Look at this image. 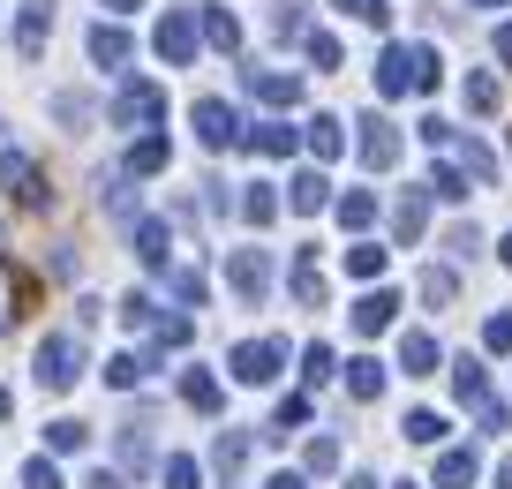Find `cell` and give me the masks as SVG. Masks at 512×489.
<instances>
[{
  "mask_svg": "<svg viewBox=\"0 0 512 489\" xmlns=\"http://www.w3.org/2000/svg\"><path fill=\"white\" fill-rule=\"evenodd\" d=\"M339 16H354V23H369V31H384V23H392V8H384V0H332Z\"/></svg>",
  "mask_w": 512,
  "mask_h": 489,
  "instance_id": "d590c367",
  "label": "cell"
},
{
  "mask_svg": "<svg viewBox=\"0 0 512 489\" xmlns=\"http://www.w3.org/2000/svg\"><path fill=\"white\" fill-rule=\"evenodd\" d=\"M497 76H467V113H497Z\"/></svg>",
  "mask_w": 512,
  "mask_h": 489,
  "instance_id": "ab89813d",
  "label": "cell"
},
{
  "mask_svg": "<svg viewBox=\"0 0 512 489\" xmlns=\"http://www.w3.org/2000/svg\"><path fill=\"white\" fill-rule=\"evenodd\" d=\"M332 369H339V362H332V347H324V339H317V347H302V377H309V384H324Z\"/></svg>",
  "mask_w": 512,
  "mask_h": 489,
  "instance_id": "7dc6e473",
  "label": "cell"
},
{
  "mask_svg": "<svg viewBox=\"0 0 512 489\" xmlns=\"http://www.w3.org/2000/svg\"><path fill=\"white\" fill-rule=\"evenodd\" d=\"M452 392H460V407H490V377H482V362H452Z\"/></svg>",
  "mask_w": 512,
  "mask_h": 489,
  "instance_id": "ffe728a7",
  "label": "cell"
},
{
  "mask_svg": "<svg viewBox=\"0 0 512 489\" xmlns=\"http://www.w3.org/2000/svg\"><path fill=\"white\" fill-rule=\"evenodd\" d=\"M272 38H287V46H294V38H309V23H302V8H294V0L272 16Z\"/></svg>",
  "mask_w": 512,
  "mask_h": 489,
  "instance_id": "681fc988",
  "label": "cell"
},
{
  "mask_svg": "<svg viewBox=\"0 0 512 489\" xmlns=\"http://www.w3.org/2000/svg\"><path fill=\"white\" fill-rule=\"evenodd\" d=\"M324 204H332V181H324V174H294V181H287V211H302V219H317Z\"/></svg>",
  "mask_w": 512,
  "mask_h": 489,
  "instance_id": "2e32d148",
  "label": "cell"
},
{
  "mask_svg": "<svg viewBox=\"0 0 512 489\" xmlns=\"http://www.w3.org/2000/svg\"><path fill=\"white\" fill-rule=\"evenodd\" d=\"M128 53H136V38H128L121 23H98V31H91V61H98V68H121Z\"/></svg>",
  "mask_w": 512,
  "mask_h": 489,
  "instance_id": "ac0fdd59",
  "label": "cell"
},
{
  "mask_svg": "<svg viewBox=\"0 0 512 489\" xmlns=\"http://www.w3.org/2000/svg\"><path fill=\"white\" fill-rule=\"evenodd\" d=\"M445 68H437L430 46H384L377 61V98H407V91H437Z\"/></svg>",
  "mask_w": 512,
  "mask_h": 489,
  "instance_id": "6da1fadb",
  "label": "cell"
},
{
  "mask_svg": "<svg viewBox=\"0 0 512 489\" xmlns=\"http://www.w3.org/2000/svg\"><path fill=\"white\" fill-rule=\"evenodd\" d=\"M354 128H362V136H354L362 166H377V174H384V166H400V128L384 121V113H369V121H354Z\"/></svg>",
  "mask_w": 512,
  "mask_h": 489,
  "instance_id": "9c48e42d",
  "label": "cell"
},
{
  "mask_svg": "<svg viewBox=\"0 0 512 489\" xmlns=\"http://www.w3.org/2000/svg\"><path fill=\"white\" fill-rule=\"evenodd\" d=\"M475 474H482L475 444H445L437 452V489H475Z\"/></svg>",
  "mask_w": 512,
  "mask_h": 489,
  "instance_id": "7c38bea8",
  "label": "cell"
},
{
  "mask_svg": "<svg viewBox=\"0 0 512 489\" xmlns=\"http://www.w3.org/2000/svg\"><path fill=\"white\" fill-rule=\"evenodd\" d=\"M106 8H113V16H121V8H144V0H106Z\"/></svg>",
  "mask_w": 512,
  "mask_h": 489,
  "instance_id": "6125c7cd",
  "label": "cell"
},
{
  "mask_svg": "<svg viewBox=\"0 0 512 489\" xmlns=\"http://www.w3.org/2000/svg\"><path fill=\"white\" fill-rule=\"evenodd\" d=\"M196 38H204L196 8H166L159 31H151V46H159V61H166V68H189V61H196Z\"/></svg>",
  "mask_w": 512,
  "mask_h": 489,
  "instance_id": "3957f363",
  "label": "cell"
},
{
  "mask_svg": "<svg viewBox=\"0 0 512 489\" xmlns=\"http://www.w3.org/2000/svg\"><path fill=\"white\" fill-rule=\"evenodd\" d=\"M369 219H377V196H369V189H347V196H339V226H354V234H362Z\"/></svg>",
  "mask_w": 512,
  "mask_h": 489,
  "instance_id": "1f68e13d",
  "label": "cell"
},
{
  "mask_svg": "<svg viewBox=\"0 0 512 489\" xmlns=\"http://www.w3.org/2000/svg\"><path fill=\"white\" fill-rule=\"evenodd\" d=\"M181 399H189L196 414H219L226 392H219V377H211V369H189V377H181Z\"/></svg>",
  "mask_w": 512,
  "mask_h": 489,
  "instance_id": "cb8c5ba5",
  "label": "cell"
},
{
  "mask_svg": "<svg viewBox=\"0 0 512 489\" xmlns=\"http://www.w3.org/2000/svg\"><path fill=\"white\" fill-rule=\"evenodd\" d=\"M460 166H467V174H475V181H497V158H490V151H482V143H475V136H467V143H460Z\"/></svg>",
  "mask_w": 512,
  "mask_h": 489,
  "instance_id": "7bdbcfd3",
  "label": "cell"
},
{
  "mask_svg": "<svg viewBox=\"0 0 512 489\" xmlns=\"http://www.w3.org/2000/svg\"><path fill=\"white\" fill-rule=\"evenodd\" d=\"M400 489H415V482H400Z\"/></svg>",
  "mask_w": 512,
  "mask_h": 489,
  "instance_id": "003e7915",
  "label": "cell"
},
{
  "mask_svg": "<svg viewBox=\"0 0 512 489\" xmlns=\"http://www.w3.org/2000/svg\"><path fill=\"white\" fill-rule=\"evenodd\" d=\"M151 362H159V354H113V362H106V384H113V392H136V384L151 377Z\"/></svg>",
  "mask_w": 512,
  "mask_h": 489,
  "instance_id": "7402d4cb",
  "label": "cell"
},
{
  "mask_svg": "<svg viewBox=\"0 0 512 489\" xmlns=\"http://www.w3.org/2000/svg\"><path fill=\"white\" fill-rule=\"evenodd\" d=\"M0 189L16 196L23 211H46V204H53L46 174H38V166H31V158H23V151H0Z\"/></svg>",
  "mask_w": 512,
  "mask_h": 489,
  "instance_id": "8992f818",
  "label": "cell"
},
{
  "mask_svg": "<svg viewBox=\"0 0 512 489\" xmlns=\"http://www.w3.org/2000/svg\"><path fill=\"white\" fill-rule=\"evenodd\" d=\"M121 324H128V332H151V324H159V301H151V294H128L121 301Z\"/></svg>",
  "mask_w": 512,
  "mask_h": 489,
  "instance_id": "8d00e7d4",
  "label": "cell"
},
{
  "mask_svg": "<svg viewBox=\"0 0 512 489\" xmlns=\"http://www.w3.org/2000/svg\"><path fill=\"white\" fill-rule=\"evenodd\" d=\"M422 226H430V189H407L400 204H392V234H400V241H422Z\"/></svg>",
  "mask_w": 512,
  "mask_h": 489,
  "instance_id": "9a60e30c",
  "label": "cell"
},
{
  "mask_svg": "<svg viewBox=\"0 0 512 489\" xmlns=\"http://www.w3.org/2000/svg\"><path fill=\"white\" fill-rule=\"evenodd\" d=\"M422 143H430V151H452V121H437V113H430V121H422Z\"/></svg>",
  "mask_w": 512,
  "mask_h": 489,
  "instance_id": "f5cc1de1",
  "label": "cell"
},
{
  "mask_svg": "<svg viewBox=\"0 0 512 489\" xmlns=\"http://www.w3.org/2000/svg\"><path fill=\"white\" fill-rule=\"evenodd\" d=\"M302 143H309V151H317V158H339V151H347V121H332V113H317V121L302 128Z\"/></svg>",
  "mask_w": 512,
  "mask_h": 489,
  "instance_id": "44dd1931",
  "label": "cell"
},
{
  "mask_svg": "<svg viewBox=\"0 0 512 489\" xmlns=\"http://www.w3.org/2000/svg\"><path fill=\"white\" fill-rule=\"evenodd\" d=\"M23 489H61V467H53V459H31V467H23Z\"/></svg>",
  "mask_w": 512,
  "mask_h": 489,
  "instance_id": "816d5d0a",
  "label": "cell"
},
{
  "mask_svg": "<svg viewBox=\"0 0 512 489\" xmlns=\"http://www.w3.org/2000/svg\"><path fill=\"white\" fill-rule=\"evenodd\" d=\"M497 256H505V264H512V234H505V249H497Z\"/></svg>",
  "mask_w": 512,
  "mask_h": 489,
  "instance_id": "be15d7a7",
  "label": "cell"
},
{
  "mask_svg": "<svg viewBox=\"0 0 512 489\" xmlns=\"http://www.w3.org/2000/svg\"><path fill=\"white\" fill-rule=\"evenodd\" d=\"M294 143H302V128H287V121H256L249 128V151H264V158H287Z\"/></svg>",
  "mask_w": 512,
  "mask_h": 489,
  "instance_id": "d6986e66",
  "label": "cell"
},
{
  "mask_svg": "<svg viewBox=\"0 0 512 489\" xmlns=\"http://www.w3.org/2000/svg\"><path fill=\"white\" fill-rule=\"evenodd\" d=\"M53 113H61L68 128H83V121H91V106H83V98H53Z\"/></svg>",
  "mask_w": 512,
  "mask_h": 489,
  "instance_id": "db71d44e",
  "label": "cell"
},
{
  "mask_svg": "<svg viewBox=\"0 0 512 489\" xmlns=\"http://www.w3.org/2000/svg\"><path fill=\"white\" fill-rule=\"evenodd\" d=\"M264 489H302V474H272V482H264Z\"/></svg>",
  "mask_w": 512,
  "mask_h": 489,
  "instance_id": "6f0895ef",
  "label": "cell"
},
{
  "mask_svg": "<svg viewBox=\"0 0 512 489\" xmlns=\"http://www.w3.org/2000/svg\"><path fill=\"white\" fill-rule=\"evenodd\" d=\"M98 204H106L113 219H136V196H128V181H98Z\"/></svg>",
  "mask_w": 512,
  "mask_h": 489,
  "instance_id": "b9f144b4",
  "label": "cell"
},
{
  "mask_svg": "<svg viewBox=\"0 0 512 489\" xmlns=\"http://www.w3.org/2000/svg\"><path fill=\"white\" fill-rule=\"evenodd\" d=\"M400 369H407V377H430V369H437V339L430 332H407L400 339Z\"/></svg>",
  "mask_w": 512,
  "mask_h": 489,
  "instance_id": "d4e9b609",
  "label": "cell"
},
{
  "mask_svg": "<svg viewBox=\"0 0 512 489\" xmlns=\"http://www.w3.org/2000/svg\"><path fill=\"white\" fill-rule=\"evenodd\" d=\"M121 459L128 467H151V414H136V422L121 429Z\"/></svg>",
  "mask_w": 512,
  "mask_h": 489,
  "instance_id": "f1b7e54d",
  "label": "cell"
},
{
  "mask_svg": "<svg viewBox=\"0 0 512 489\" xmlns=\"http://www.w3.org/2000/svg\"><path fill=\"white\" fill-rule=\"evenodd\" d=\"M136 256H144V271L174 264V234H166V219H136Z\"/></svg>",
  "mask_w": 512,
  "mask_h": 489,
  "instance_id": "4fadbf2b",
  "label": "cell"
},
{
  "mask_svg": "<svg viewBox=\"0 0 512 489\" xmlns=\"http://www.w3.org/2000/svg\"><path fill=\"white\" fill-rule=\"evenodd\" d=\"M31 369H38V384H46V392H68V384L83 377V339H76V332H46Z\"/></svg>",
  "mask_w": 512,
  "mask_h": 489,
  "instance_id": "7a4b0ae2",
  "label": "cell"
},
{
  "mask_svg": "<svg viewBox=\"0 0 512 489\" xmlns=\"http://www.w3.org/2000/svg\"><path fill=\"white\" fill-rule=\"evenodd\" d=\"M475 249H482V234H475V226L460 219V226H452V234H445V256H452V264H467V256H475Z\"/></svg>",
  "mask_w": 512,
  "mask_h": 489,
  "instance_id": "bcb514c9",
  "label": "cell"
},
{
  "mask_svg": "<svg viewBox=\"0 0 512 489\" xmlns=\"http://www.w3.org/2000/svg\"><path fill=\"white\" fill-rule=\"evenodd\" d=\"M196 23H204V46H219V53H234V46H241V23L226 16V8H204Z\"/></svg>",
  "mask_w": 512,
  "mask_h": 489,
  "instance_id": "4316f807",
  "label": "cell"
},
{
  "mask_svg": "<svg viewBox=\"0 0 512 489\" xmlns=\"http://www.w3.org/2000/svg\"><path fill=\"white\" fill-rule=\"evenodd\" d=\"M497 61L512 68V23H497Z\"/></svg>",
  "mask_w": 512,
  "mask_h": 489,
  "instance_id": "9f6ffc18",
  "label": "cell"
},
{
  "mask_svg": "<svg viewBox=\"0 0 512 489\" xmlns=\"http://www.w3.org/2000/svg\"><path fill=\"white\" fill-rule=\"evenodd\" d=\"M91 444V429L76 422V414H61V422H46V452H83Z\"/></svg>",
  "mask_w": 512,
  "mask_h": 489,
  "instance_id": "4dcf8cb0",
  "label": "cell"
},
{
  "mask_svg": "<svg viewBox=\"0 0 512 489\" xmlns=\"http://www.w3.org/2000/svg\"><path fill=\"white\" fill-rule=\"evenodd\" d=\"M302 422H309V399H279V414H272V437H294Z\"/></svg>",
  "mask_w": 512,
  "mask_h": 489,
  "instance_id": "ee69618b",
  "label": "cell"
},
{
  "mask_svg": "<svg viewBox=\"0 0 512 489\" xmlns=\"http://www.w3.org/2000/svg\"><path fill=\"white\" fill-rule=\"evenodd\" d=\"M0 332H8V301H0Z\"/></svg>",
  "mask_w": 512,
  "mask_h": 489,
  "instance_id": "e7e4bbea",
  "label": "cell"
},
{
  "mask_svg": "<svg viewBox=\"0 0 512 489\" xmlns=\"http://www.w3.org/2000/svg\"><path fill=\"white\" fill-rule=\"evenodd\" d=\"M166 158H174L166 136H136V143H128V174H166Z\"/></svg>",
  "mask_w": 512,
  "mask_h": 489,
  "instance_id": "484cf974",
  "label": "cell"
},
{
  "mask_svg": "<svg viewBox=\"0 0 512 489\" xmlns=\"http://www.w3.org/2000/svg\"><path fill=\"white\" fill-rule=\"evenodd\" d=\"M400 437H407V444H445V414L415 407V414H407V422H400Z\"/></svg>",
  "mask_w": 512,
  "mask_h": 489,
  "instance_id": "f546056e",
  "label": "cell"
},
{
  "mask_svg": "<svg viewBox=\"0 0 512 489\" xmlns=\"http://www.w3.org/2000/svg\"><path fill=\"white\" fill-rule=\"evenodd\" d=\"M166 286H174V301H181V309H204V271H189V264H181V271H166Z\"/></svg>",
  "mask_w": 512,
  "mask_h": 489,
  "instance_id": "836d02e7",
  "label": "cell"
},
{
  "mask_svg": "<svg viewBox=\"0 0 512 489\" xmlns=\"http://www.w3.org/2000/svg\"><path fill=\"white\" fill-rule=\"evenodd\" d=\"M241 83H249V91L264 98V106H279V113H287V106H302V76H287V68H249Z\"/></svg>",
  "mask_w": 512,
  "mask_h": 489,
  "instance_id": "8fae6325",
  "label": "cell"
},
{
  "mask_svg": "<svg viewBox=\"0 0 512 489\" xmlns=\"http://www.w3.org/2000/svg\"><path fill=\"white\" fill-rule=\"evenodd\" d=\"M8 407H16V399H8V384H0V422H8Z\"/></svg>",
  "mask_w": 512,
  "mask_h": 489,
  "instance_id": "94428289",
  "label": "cell"
},
{
  "mask_svg": "<svg viewBox=\"0 0 512 489\" xmlns=\"http://www.w3.org/2000/svg\"><path fill=\"white\" fill-rule=\"evenodd\" d=\"M279 362H287V339H241V347L226 354V369H234L241 384H272Z\"/></svg>",
  "mask_w": 512,
  "mask_h": 489,
  "instance_id": "52a82bcc",
  "label": "cell"
},
{
  "mask_svg": "<svg viewBox=\"0 0 512 489\" xmlns=\"http://www.w3.org/2000/svg\"><path fill=\"white\" fill-rule=\"evenodd\" d=\"M475 8H505V0H475Z\"/></svg>",
  "mask_w": 512,
  "mask_h": 489,
  "instance_id": "03108f58",
  "label": "cell"
},
{
  "mask_svg": "<svg viewBox=\"0 0 512 489\" xmlns=\"http://www.w3.org/2000/svg\"><path fill=\"white\" fill-rule=\"evenodd\" d=\"M196 143L204 151H234V143H249V128H241V113L226 98H196Z\"/></svg>",
  "mask_w": 512,
  "mask_h": 489,
  "instance_id": "5b68a950",
  "label": "cell"
},
{
  "mask_svg": "<svg viewBox=\"0 0 512 489\" xmlns=\"http://www.w3.org/2000/svg\"><path fill=\"white\" fill-rule=\"evenodd\" d=\"M482 347H490V354H512V309H497L490 324H482Z\"/></svg>",
  "mask_w": 512,
  "mask_h": 489,
  "instance_id": "f6af8a7d",
  "label": "cell"
},
{
  "mask_svg": "<svg viewBox=\"0 0 512 489\" xmlns=\"http://www.w3.org/2000/svg\"><path fill=\"white\" fill-rule=\"evenodd\" d=\"M452 294H460V286H452V271H422V301H430V309H445Z\"/></svg>",
  "mask_w": 512,
  "mask_h": 489,
  "instance_id": "c3c4849f",
  "label": "cell"
},
{
  "mask_svg": "<svg viewBox=\"0 0 512 489\" xmlns=\"http://www.w3.org/2000/svg\"><path fill=\"white\" fill-rule=\"evenodd\" d=\"M53 38V0H23V16H16V53L23 61H38Z\"/></svg>",
  "mask_w": 512,
  "mask_h": 489,
  "instance_id": "30bf717a",
  "label": "cell"
},
{
  "mask_svg": "<svg viewBox=\"0 0 512 489\" xmlns=\"http://www.w3.org/2000/svg\"><path fill=\"white\" fill-rule=\"evenodd\" d=\"M347 392H354V399H377V392H384V362L354 354V362H347Z\"/></svg>",
  "mask_w": 512,
  "mask_h": 489,
  "instance_id": "83f0119b",
  "label": "cell"
},
{
  "mask_svg": "<svg viewBox=\"0 0 512 489\" xmlns=\"http://www.w3.org/2000/svg\"><path fill=\"white\" fill-rule=\"evenodd\" d=\"M302 46H309V61H317V68H339V38L332 31H309Z\"/></svg>",
  "mask_w": 512,
  "mask_h": 489,
  "instance_id": "f907efd6",
  "label": "cell"
},
{
  "mask_svg": "<svg viewBox=\"0 0 512 489\" xmlns=\"http://www.w3.org/2000/svg\"><path fill=\"white\" fill-rule=\"evenodd\" d=\"M347 271H354V279H377V271H384V249H377V241H354V249H347Z\"/></svg>",
  "mask_w": 512,
  "mask_h": 489,
  "instance_id": "74e56055",
  "label": "cell"
},
{
  "mask_svg": "<svg viewBox=\"0 0 512 489\" xmlns=\"http://www.w3.org/2000/svg\"><path fill=\"white\" fill-rule=\"evenodd\" d=\"M392 309H400V294H384V286H377V294H362V301H354V332H362V339L392 332Z\"/></svg>",
  "mask_w": 512,
  "mask_h": 489,
  "instance_id": "5bb4252c",
  "label": "cell"
},
{
  "mask_svg": "<svg viewBox=\"0 0 512 489\" xmlns=\"http://www.w3.org/2000/svg\"><path fill=\"white\" fill-rule=\"evenodd\" d=\"M241 219H249V226L279 219V189H272V181H249V189H241Z\"/></svg>",
  "mask_w": 512,
  "mask_h": 489,
  "instance_id": "603a6c76",
  "label": "cell"
},
{
  "mask_svg": "<svg viewBox=\"0 0 512 489\" xmlns=\"http://www.w3.org/2000/svg\"><path fill=\"white\" fill-rule=\"evenodd\" d=\"M294 301H302V309H324V271H317V249H294Z\"/></svg>",
  "mask_w": 512,
  "mask_h": 489,
  "instance_id": "e0dca14e",
  "label": "cell"
},
{
  "mask_svg": "<svg viewBox=\"0 0 512 489\" xmlns=\"http://www.w3.org/2000/svg\"><path fill=\"white\" fill-rule=\"evenodd\" d=\"M467 181H475V174H467V166H437V174H430V196H445V204H460V196H467Z\"/></svg>",
  "mask_w": 512,
  "mask_h": 489,
  "instance_id": "e575fe53",
  "label": "cell"
},
{
  "mask_svg": "<svg viewBox=\"0 0 512 489\" xmlns=\"http://www.w3.org/2000/svg\"><path fill=\"white\" fill-rule=\"evenodd\" d=\"M347 489H377V474H354V482H347Z\"/></svg>",
  "mask_w": 512,
  "mask_h": 489,
  "instance_id": "91938a15",
  "label": "cell"
},
{
  "mask_svg": "<svg viewBox=\"0 0 512 489\" xmlns=\"http://www.w3.org/2000/svg\"><path fill=\"white\" fill-rule=\"evenodd\" d=\"M159 121H166L159 83H121V91H113V128H159Z\"/></svg>",
  "mask_w": 512,
  "mask_h": 489,
  "instance_id": "277c9868",
  "label": "cell"
},
{
  "mask_svg": "<svg viewBox=\"0 0 512 489\" xmlns=\"http://www.w3.org/2000/svg\"><path fill=\"white\" fill-rule=\"evenodd\" d=\"M159 482H166V489H204V467H196L189 452H174V459L159 467Z\"/></svg>",
  "mask_w": 512,
  "mask_h": 489,
  "instance_id": "d6a6232c",
  "label": "cell"
},
{
  "mask_svg": "<svg viewBox=\"0 0 512 489\" xmlns=\"http://www.w3.org/2000/svg\"><path fill=\"white\" fill-rule=\"evenodd\" d=\"M83 489H128V482H121V474H113V467H98V474H91V482H83Z\"/></svg>",
  "mask_w": 512,
  "mask_h": 489,
  "instance_id": "11a10c76",
  "label": "cell"
},
{
  "mask_svg": "<svg viewBox=\"0 0 512 489\" xmlns=\"http://www.w3.org/2000/svg\"><path fill=\"white\" fill-rule=\"evenodd\" d=\"M211 459H219V474H234L241 459H249V437H241V429H226V437L211 444Z\"/></svg>",
  "mask_w": 512,
  "mask_h": 489,
  "instance_id": "f35d334b",
  "label": "cell"
},
{
  "mask_svg": "<svg viewBox=\"0 0 512 489\" xmlns=\"http://www.w3.org/2000/svg\"><path fill=\"white\" fill-rule=\"evenodd\" d=\"M226 286H234V301L256 309V301L272 294V256H264V249H234V256H226Z\"/></svg>",
  "mask_w": 512,
  "mask_h": 489,
  "instance_id": "ba28073f",
  "label": "cell"
},
{
  "mask_svg": "<svg viewBox=\"0 0 512 489\" xmlns=\"http://www.w3.org/2000/svg\"><path fill=\"white\" fill-rule=\"evenodd\" d=\"M497 489H512V452H505V467H497Z\"/></svg>",
  "mask_w": 512,
  "mask_h": 489,
  "instance_id": "680465c9",
  "label": "cell"
},
{
  "mask_svg": "<svg viewBox=\"0 0 512 489\" xmlns=\"http://www.w3.org/2000/svg\"><path fill=\"white\" fill-rule=\"evenodd\" d=\"M302 467H309V474H332V467H339V437H309Z\"/></svg>",
  "mask_w": 512,
  "mask_h": 489,
  "instance_id": "60d3db41",
  "label": "cell"
}]
</instances>
